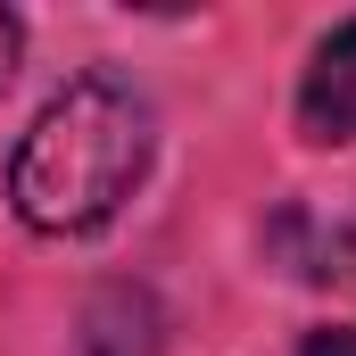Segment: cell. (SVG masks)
Instances as JSON below:
<instances>
[{"instance_id":"cell-3","label":"cell","mask_w":356,"mask_h":356,"mask_svg":"<svg viewBox=\"0 0 356 356\" xmlns=\"http://www.w3.org/2000/svg\"><path fill=\"white\" fill-rule=\"evenodd\" d=\"M158 348H166V307L149 282L91 290L83 323H75V356H158Z\"/></svg>"},{"instance_id":"cell-1","label":"cell","mask_w":356,"mask_h":356,"mask_svg":"<svg viewBox=\"0 0 356 356\" xmlns=\"http://www.w3.org/2000/svg\"><path fill=\"white\" fill-rule=\"evenodd\" d=\"M149 158H158V108L124 75L83 67L17 133V149H8V207L42 241H91L149 182Z\"/></svg>"},{"instance_id":"cell-5","label":"cell","mask_w":356,"mask_h":356,"mask_svg":"<svg viewBox=\"0 0 356 356\" xmlns=\"http://www.w3.org/2000/svg\"><path fill=\"white\" fill-rule=\"evenodd\" d=\"M17 67H25V17H17V8H0V91L17 83Z\"/></svg>"},{"instance_id":"cell-4","label":"cell","mask_w":356,"mask_h":356,"mask_svg":"<svg viewBox=\"0 0 356 356\" xmlns=\"http://www.w3.org/2000/svg\"><path fill=\"white\" fill-rule=\"evenodd\" d=\"M266 257L290 282H340L356 266V224H323L307 199H290V207H273V224H266Z\"/></svg>"},{"instance_id":"cell-6","label":"cell","mask_w":356,"mask_h":356,"mask_svg":"<svg viewBox=\"0 0 356 356\" xmlns=\"http://www.w3.org/2000/svg\"><path fill=\"white\" fill-rule=\"evenodd\" d=\"M307 356H356V323H348V332H332V340H315Z\"/></svg>"},{"instance_id":"cell-2","label":"cell","mask_w":356,"mask_h":356,"mask_svg":"<svg viewBox=\"0 0 356 356\" xmlns=\"http://www.w3.org/2000/svg\"><path fill=\"white\" fill-rule=\"evenodd\" d=\"M298 133L332 149L356 141V17H340L298 67Z\"/></svg>"}]
</instances>
